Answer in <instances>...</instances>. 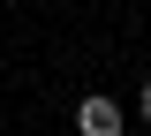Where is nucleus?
Instances as JSON below:
<instances>
[{
    "mask_svg": "<svg viewBox=\"0 0 151 136\" xmlns=\"http://www.w3.org/2000/svg\"><path fill=\"white\" fill-rule=\"evenodd\" d=\"M76 129H83V136H121L129 121H121L113 98H83V106H76Z\"/></svg>",
    "mask_w": 151,
    "mask_h": 136,
    "instance_id": "obj_1",
    "label": "nucleus"
},
{
    "mask_svg": "<svg viewBox=\"0 0 151 136\" xmlns=\"http://www.w3.org/2000/svg\"><path fill=\"white\" fill-rule=\"evenodd\" d=\"M144 129H151V83H144Z\"/></svg>",
    "mask_w": 151,
    "mask_h": 136,
    "instance_id": "obj_2",
    "label": "nucleus"
}]
</instances>
